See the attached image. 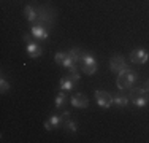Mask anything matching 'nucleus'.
Segmentation results:
<instances>
[{"label": "nucleus", "instance_id": "obj_1", "mask_svg": "<svg viewBox=\"0 0 149 143\" xmlns=\"http://www.w3.org/2000/svg\"><path fill=\"white\" fill-rule=\"evenodd\" d=\"M136 81H138V73L129 67V69H125V70L120 72V73H118L116 84H118L119 91H129V89L133 88V84Z\"/></svg>", "mask_w": 149, "mask_h": 143}, {"label": "nucleus", "instance_id": "obj_2", "mask_svg": "<svg viewBox=\"0 0 149 143\" xmlns=\"http://www.w3.org/2000/svg\"><path fill=\"white\" fill-rule=\"evenodd\" d=\"M38 18L35 21L33 26H41V27H51L56 21V11L51 6H37Z\"/></svg>", "mask_w": 149, "mask_h": 143}, {"label": "nucleus", "instance_id": "obj_3", "mask_svg": "<svg viewBox=\"0 0 149 143\" xmlns=\"http://www.w3.org/2000/svg\"><path fill=\"white\" fill-rule=\"evenodd\" d=\"M79 64H81V70L86 75H94L98 69V64H97V60H95V57L92 54H89V53H83Z\"/></svg>", "mask_w": 149, "mask_h": 143}, {"label": "nucleus", "instance_id": "obj_4", "mask_svg": "<svg viewBox=\"0 0 149 143\" xmlns=\"http://www.w3.org/2000/svg\"><path fill=\"white\" fill-rule=\"evenodd\" d=\"M129 69V65H127V59L124 56L120 54H114L109 59V70L114 72V73H120L122 70Z\"/></svg>", "mask_w": 149, "mask_h": 143}, {"label": "nucleus", "instance_id": "obj_5", "mask_svg": "<svg viewBox=\"0 0 149 143\" xmlns=\"http://www.w3.org/2000/svg\"><path fill=\"white\" fill-rule=\"evenodd\" d=\"M95 102L98 107H102L103 110H108L113 105V95L106 91H95Z\"/></svg>", "mask_w": 149, "mask_h": 143}, {"label": "nucleus", "instance_id": "obj_6", "mask_svg": "<svg viewBox=\"0 0 149 143\" xmlns=\"http://www.w3.org/2000/svg\"><path fill=\"white\" fill-rule=\"evenodd\" d=\"M130 60H132V64H146L148 59H149V53L146 51L144 48H135L132 53H130Z\"/></svg>", "mask_w": 149, "mask_h": 143}, {"label": "nucleus", "instance_id": "obj_7", "mask_svg": "<svg viewBox=\"0 0 149 143\" xmlns=\"http://www.w3.org/2000/svg\"><path fill=\"white\" fill-rule=\"evenodd\" d=\"M54 60H56V64H59V65L65 67V69H70V67L76 65V64H74V60H73V57L70 56L68 53H60V51L56 53Z\"/></svg>", "mask_w": 149, "mask_h": 143}, {"label": "nucleus", "instance_id": "obj_8", "mask_svg": "<svg viewBox=\"0 0 149 143\" xmlns=\"http://www.w3.org/2000/svg\"><path fill=\"white\" fill-rule=\"evenodd\" d=\"M70 103H72L74 108H87V107H89V99L84 94H81V92H76V94L72 95Z\"/></svg>", "mask_w": 149, "mask_h": 143}, {"label": "nucleus", "instance_id": "obj_9", "mask_svg": "<svg viewBox=\"0 0 149 143\" xmlns=\"http://www.w3.org/2000/svg\"><path fill=\"white\" fill-rule=\"evenodd\" d=\"M60 126H63V118L62 114H52L49 119L45 121V129L46 130H54Z\"/></svg>", "mask_w": 149, "mask_h": 143}, {"label": "nucleus", "instance_id": "obj_10", "mask_svg": "<svg viewBox=\"0 0 149 143\" xmlns=\"http://www.w3.org/2000/svg\"><path fill=\"white\" fill-rule=\"evenodd\" d=\"M26 51H27V54H29V57L37 59V57H40L41 54H43V46L38 45L37 41H29L27 46H26Z\"/></svg>", "mask_w": 149, "mask_h": 143}, {"label": "nucleus", "instance_id": "obj_11", "mask_svg": "<svg viewBox=\"0 0 149 143\" xmlns=\"http://www.w3.org/2000/svg\"><path fill=\"white\" fill-rule=\"evenodd\" d=\"M30 35L33 38H37V40H48L49 38V30L46 27H41V26H32Z\"/></svg>", "mask_w": 149, "mask_h": 143}, {"label": "nucleus", "instance_id": "obj_12", "mask_svg": "<svg viewBox=\"0 0 149 143\" xmlns=\"http://www.w3.org/2000/svg\"><path fill=\"white\" fill-rule=\"evenodd\" d=\"M24 16H26V19L29 21L32 26H33L35 21H37V18H38L37 8H35V6H32V5H26V8H24Z\"/></svg>", "mask_w": 149, "mask_h": 143}, {"label": "nucleus", "instance_id": "obj_13", "mask_svg": "<svg viewBox=\"0 0 149 143\" xmlns=\"http://www.w3.org/2000/svg\"><path fill=\"white\" fill-rule=\"evenodd\" d=\"M129 102H130L129 95H124V94L113 95V105H116L118 108H125V107L129 105Z\"/></svg>", "mask_w": 149, "mask_h": 143}, {"label": "nucleus", "instance_id": "obj_14", "mask_svg": "<svg viewBox=\"0 0 149 143\" xmlns=\"http://www.w3.org/2000/svg\"><path fill=\"white\" fill-rule=\"evenodd\" d=\"M130 102L133 103L136 108H144V107L149 103V94H144V95H138V97H133L130 99Z\"/></svg>", "mask_w": 149, "mask_h": 143}, {"label": "nucleus", "instance_id": "obj_15", "mask_svg": "<svg viewBox=\"0 0 149 143\" xmlns=\"http://www.w3.org/2000/svg\"><path fill=\"white\" fill-rule=\"evenodd\" d=\"M59 86H60V89H62V91L68 92V91H72L74 86H76V83H74L73 80H70L68 76H63L62 80L59 81Z\"/></svg>", "mask_w": 149, "mask_h": 143}, {"label": "nucleus", "instance_id": "obj_16", "mask_svg": "<svg viewBox=\"0 0 149 143\" xmlns=\"http://www.w3.org/2000/svg\"><path fill=\"white\" fill-rule=\"evenodd\" d=\"M68 54L73 57L74 64H79V62H81V56H83V51H81L79 48H72V49L68 51Z\"/></svg>", "mask_w": 149, "mask_h": 143}, {"label": "nucleus", "instance_id": "obj_17", "mask_svg": "<svg viewBox=\"0 0 149 143\" xmlns=\"http://www.w3.org/2000/svg\"><path fill=\"white\" fill-rule=\"evenodd\" d=\"M65 102H67V94H65V91H63V92H59L57 97H56V108L63 107V105H65Z\"/></svg>", "mask_w": 149, "mask_h": 143}, {"label": "nucleus", "instance_id": "obj_18", "mask_svg": "<svg viewBox=\"0 0 149 143\" xmlns=\"http://www.w3.org/2000/svg\"><path fill=\"white\" fill-rule=\"evenodd\" d=\"M63 127H65L68 132H73V134L78 130V124H76V121H72V119L63 121Z\"/></svg>", "mask_w": 149, "mask_h": 143}, {"label": "nucleus", "instance_id": "obj_19", "mask_svg": "<svg viewBox=\"0 0 149 143\" xmlns=\"http://www.w3.org/2000/svg\"><path fill=\"white\" fill-rule=\"evenodd\" d=\"M0 91H2V94H5V92L10 91V83L3 76H2V80H0Z\"/></svg>", "mask_w": 149, "mask_h": 143}, {"label": "nucleus", "instance_id": "obj_20", "mask_svg": "<svg viewBox=\"0 0 149 143\" xmlns=\"http://www.w3.org/2000/svg\"><path fill=\"white\" fill-rule=\"evenodd\" d=\"M62 118H63V121L70 119V111H68V110H65V111L62 113Z\"/></svg>", "mask_w": 149, "mask_h": 143}, {"label": "nucleus", "instance_id": "obj_21", "mask_svg": "<svg viewBox=\"0 0 149 143\" xmlns=\"http://www.w3.org/2000/svg\"><path fill=\"white\" fill-rule=\"evenodd\" d=\"M144 89H146V92H149V80L146 81V83H144V86H143Z\"/></svg>", "mask_w": 149, "mask_h": 143}]
</instances>
